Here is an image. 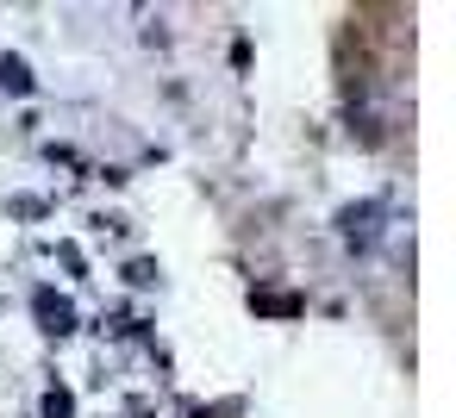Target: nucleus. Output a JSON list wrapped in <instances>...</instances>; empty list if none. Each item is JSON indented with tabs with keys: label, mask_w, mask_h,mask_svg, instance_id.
Listing matches in <instances>:
<instances>
[{
	"label": "nucleus",
	"mask_w": 456,
	"mask_h": 418,
	"mask_svg": "<svg viewBox=\"0 0 456 418\" xmlns=\"http://www.w3.org/2000/svg\"><path fill=\"white\" fill-rule=\"evenodd\" d=\"M375 219H381V206H375V200H362V206H344V213H338V231H344V244H375Z\"/></svg>",
	"instance_id": "1"
},
{
	"label": "nucleus",
	"mask_w": 456,
	"mask_h": 418,
	"mask_svg": "<svg viewBox=\"0 0 456 418\" xmlns=\"http://www.w3.org/2000/svg\"><path fill=\"white\" fill-rule=\"evenodd\" d=\"M38 318H45V331H51V337L76 331V306H69V300H57V293H38Z\"/></svg>",
	"instance_id": "2"
},
{
	"label": "nucleus",
	"mask_w": 456,
	"mask_h": 418,
	"mask_svg": "<svg viewBox=\"0 0 456 418\" xmlns=\"http://www.w3.org/2000/svg\"><path fill=\"white\" fill-rule=\"evenodd\" d=\"M0 82H7V94H32V69H26V57H7V63H0Z\"/></svg>",
	"instance_id": "3"
},
{
	"label": "nucleus",
	"mask_w": 456,
	"mask_h": 418,
	"mask_svg": "<svg viewBox=\"0 0 456 418\" xmlns=\"http://www.w3.org/2000/svg\"><path fill=\"white\" fill-rule=\"evenodd\" d=\"M69 412H76V399H69L63 387H51V393H45V418H69Z\"/></svg>",
	"instance_id": "4"
}]
</instances>
